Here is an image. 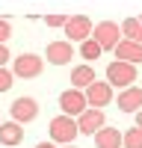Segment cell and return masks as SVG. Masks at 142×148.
<instances>
[{
    "label": "cell",
    "instance_id": "13",
    "mask_svg": "<svg viewBox=\"0 0 142 148\" xmlns=\"http://www.w3.org/2000/svg\"><path fill=\"white\" fill-rule=\"evenodd\" d=\"M21 142H24V125H18V121H3V125H0V145L15 148Z\"/></svg>",
    "mask_w": 142,
    "mask_h": 148
},
{
    "label": "cell",
    "instance_id": "14",
    "mask_svg": "<svg viewBox=\"0 0 142 148\" xmlns=\"http://www.w3.org/2000/svg\"><path fill=\"white\" fill-rule=\"evenodd\" d=\"M92 139H95V145H98V148H122L124 133L118 130V127H101Z\"/></svg>",
    "mask_w": 142,
    "mask_h": 148
},
{
    "label": "cell",
    "instance_id": "17",
    "mask_svg": "<svg viewBox=\"0 0 142 148\" xmlns=\"http://www.w3.org/2000/svg\"><path fill=\"white\" fill-rule=\"evenodd\" d=\"M101 53H104V47L95 42V39H89V42L80 45V56L83 59H101Z\"/></svg>",
    "mask_w": 142,
    "mask_h": 148
},
{
    "label": "cell",
    "instance_id": "20",
    "mask_svg": "<svg viewBox=\"0 0 142 148\" xmlns=\"http://www.w3.org/2000/svg\"><path fill=\"white\" fill-rule=\"evenodd\" d=\"M12 80H15V74L9 68H0V92H9L12 89Z\"/></svg>",
    "mask_w": 142,
    "mask_h": 148
},
{
    "label": "cell",
    "instance_id": "6",
    "mask_svg": "<svg viewBox=\"0 0 142 148\" xmlns=\"http://www.w3.org/2000/svg\"><path fill=\"white\" fill-rule=\"evenodd\" d=\"M92 21H89V15H71L68 18V24H65V36H68V42L74 45V42H89L92 39Z\"/></svg>",
    "mask_w": 142,
    "mask_h": 148
},
{
    "label": "cell",
    "instance_id": "3",
    "mask_svg": "<svg viewBox=\"0 0 142 148\" xmlns=\"http://www.w3.org/2000/svg\"><path fill=\"white\" fill-rule=\"evenodd\" d=\"M106 83L110 86H118V89H130L136 83V65L130 62H110L106 65Z\"/></svg>",
    "mask_w": 142,
    "mask_h": 148
},
{
    "label": "cell",
    "instance_id": "23",
    "mask_svg": "<svg viewBox=\"0 0 142 148\" xmlns=\"http://www.w3.org/2000/svg\"><path fill=\"white\" fill-rule=\"evenodd\" d=\"M36 148H56V145H53V142H39Z\"/></svg>",
    "mask_w": 142,
    "mask_h": 148
},
{
    "label": "cell",
    "instance_id": "24",
    "mask_svg": "<svg viewBox=\"0 0 142 148\" xmlns=\"http://www.w3.org/2000/svg\"><path fill=\"white\" fill-rule=\"evenodd\" d=\"M136 127H142V110L136 113Z\"/></svg>",
    "mask_w": 142,
    "mask_h": 148
},
{
    "label": "cell",
    "instance_id": "8",
    "mask_svg": "<svg viewBox=\"0 0 142 148\" xmlns=\"http://www.w3.org/2000/svg\"><path fill=\"white\" fill-rule=\"evenodd\" d=\"M44 59L51 65H68L71 59H74V45L68 39H59V42H51L44 51Z\"/></svg>",
    "mask_w": 142,
    "mask_h": 148
},
{
    "label": "cell",
    "instance_id": "2",
    "mask_svg": "<svg viewBox=\"0 0 142 148\" xmlns=\"http://www.w3.org/2000/svg\"><path fill=\"white\" fill-rule=\"evenodd\" d=\"M42 68H44V59H42L39 53H21V56L12 59V74H15V77H21V80L39 77Z\"/></svg>",
    "mask_w": 142,
    "mask_h": 148
},
{
    "label": "cell",
    "instance_id": "1",
    "mask_svg": "<svg viewBox=\"0 0 142 148\" xmlns=\"http://www.w3.org/2000/svg\"><path fill=\"white\" fill-rule=\"evenodd\" d=\"M77 136H80L77 119H71V116H56V119H51V139H53V142L71 145Z\"/></svg>",
    "mask_w": 142,
    "mask_h": 148
},
{
    "label": "cell",
    "instance_id": "18",
    "mask_svg": "<svg viewBox=\"0 0 142 148\" xmlns=\"http://www.w3.org/2000/svg\"><path fill=\"white\" fill-rule=\"evenodd\" d=\"M124 148H142V127H130L124 133Z\"/></svg>",
    "mask_w": 142,
    "mask_h": 148
},
{
    "label": "cell",
    "instance_id": "21",
    "mask_svg": "<svg viewBox=\"0 0 142 148\" xmlns=\"http://www.w3.org/2000/svg\"><path fill=\"white\" fill-rule=\"evenodd\" d=\"M9 36H12V24H9L6 18H0V45H6Z\"/></svg>",
    "mask_w": 142,
    "mask_h": 148
},
{
    "label": "cell",
    "instance_id": "7",
    "mask_svg": "<svg viewBox=\"0 0 142 148\" xmlns=\"http://www.w3.org/2000/svg\"><path fill=\"white\" fill-rule=\"evenodd\" d=\"M39 116V101L30 95H21L12 101V121H18V125H30V121Z\"/></svg>",
    "mask_w": 142,
    "mask_h": 148
},
{
    "label": "cell",
    "instance_id": "16",
    "mask_svg": "<svg viewBox=\"0 0 142 148\" xmlns=\"http://www.w3.org/2000/svg\"><path fill=\"white\" fill-rule=\"evenodd\" d=\"M122 36H124L127 42L142 45V21L139 18H124L122 21Z\"/></svg>",
    "mask_w": 142,
    "mask_h": 148
},
{
    "label": "cell",
    "instance_id": "9",
    "mask_svg": "<svg viewBox=\"0 0 142 148\" xmlns=\"http://www.w3.org/2000/svg\"><path fill=\"white\" fill-rule=\"evenodd\" d=\"M86 101L92 110H104L106 104L113 101V86L106 83V80H95L89 89H86Z\"/></svg>",
    "mask_w": 142,
    "mask_h": 148
},
{
    "label": "cell",
    "instance_id": "27",
    "mask_svg": "<svg viewBox=\"0 0 142 148\" xmlns=\"http://www.w3.org/2000/svg\"><path fill=\"white\" fill-rule=\"evenodd\" d=\"M139 21H142V18H139Z\"/></svg>",
    "mask_w": 142,
    "mask_h": 148
},
{
    "label": "cell",
    "instance_id": "10",
    "mask_svg": "<svg viewBox=\"0 0 142 148\" xmlns=\"http://www.w3.org/2000/svg\"><path fill=\"white\" fill-rule=\"evenodd\" d=\"M77 127H80V133H86V136H95L101 127H106V119H104V110H86L80 119H77Z\"/></svg>",
    "mask_w": 142,
    "mask_h": 148
},
{
    "label": "cell",
    "instance_id": "26",
    "mask_svg": "<svg viewBox=\"0 0 142 148\" xmlns=\"http://www.w3.org/2000/svg\"><path fill=\"white\" fill-rule=\"evenodd\" d=\"M0 125H3V121H0Z\"/></svg>",
    "mask_w": 142,
    "mask_h": 148
},
{
    "label": "cell",
    "instance_id": "12",
    "mask_svg": "<svg viewBox=\"0 0 142 148\" xmlns=\"http://www.w3.org/2000/svg\"><path fill=\"white\" fill-rule=\"evenodd\" d=\"M118 110H122V113H139L142 110V89L139 86L122 89V95H118Z\"/></svg>",
    "mask_w": 142,
    "mask_h": 148
},
{
    "label": "cell",
    "instance_id": "4",
    "mask_svg": "<svg viewBox=\"0 0 142 148\" xmlns=\"http://www.w3.org/2000/svg\"><path fill=\"white\" fill-rule=\"evenodd\" d=\"M92 39L98 42L104 51H115V47H118V42H122L124 36H122V27H118L115 21H101V24H95Z\"/></svg>",
    "mask_w": 142,
    "mask_h": 148
},
{
    "label": "cell",
    "instance_id": "22",
    "mask_svg": "<svg viewBox=\"0 0 142 148\" xmlns=\"http://www.w3.org/2000/svg\"><path fill=\"white\" fill-rule=\"evenodd\" d=\"M9 59H12V56H9V47H6V45H0V68H6Z\"/></svg>",
    "mask_w": 142,
    "mask_h": 148
},
{
    "label": "cell",
    "instance_id": "5",
    "mask_svg": "<svg viewBox=\"0 0 142 148\" xmlns=\"http://www.w3.org/2000/svg\"><path fill=\"white\" fill-rule=\"evenodd\" d=\"M59 110H62V116L80 119V116H83V113L89 110L86 92H80V89H65L62 95H59Z\"/></svg>",
    "mask_w": 142,
    "mask_h": 148
},
{
    "label": "cell",
    "instance_id": "25",
    "mask_svg": "<svg viewBox=\"0 0 142 148\" xmlns=\"http://www.w3.org/2000/svg\"><path fill=\"white\" fill-rule=\"evenodd\" d=\"M65 148H77V145H65Z\"/></svg>",
    "mask_w": 142,
    "mask_h": 148
},
{
    "label": "cell",
    "instance_id": "15",
    "mask_svg": "<svg viewBox=\"0 0 142 148\" xmlns=\"http://www.w3.org/2000/svg\"><path fill=\"white\" fill-rule=\"evenodd\" d=\"M95 80H98V77H95V68H92V65H77L74 71H71V89L86 92Z\"/></svg>",
    "mask_w": 142,
    "mask_h": 148
},
{
    "label": "cell",
    "instance_id": "19",
    "mask_svg": "<svg viewBox=\"0 0 142 148\" xmlns=\"http://www.w3.org/2000/svg\"><path fill=\"white\" fill-rule=\"evenodd\" d=\"M68 18H71V15H65V12H53V15H47V18H44V24H47V27H62V30H65Z\"/></svg>",
    "mask_w": 142,
    "mask_h": 148
},
{
    "label": "cell",
    "instance_id": "11",
    "mask_svg": "<svg viewBox=\"0 0 142 148\" xmlns=\"http://www.w3.org/2000/svg\"><path fill=\"white\" fill-rule=\"evenodd\" d=\"M115 59H118V62H130V65H139V62H142V45L122 39V42H118V47H115Z\"/></svg>",
    "mask_w": 142,
    "mask_h": 148
}]
</instances>
